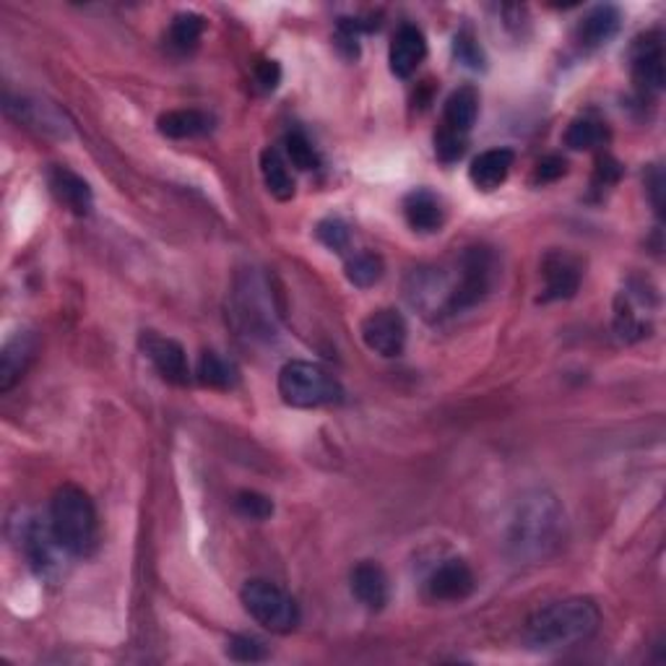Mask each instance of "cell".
I'll list each match as a JSON object with an SVG mask.
<instances>
[{
  "instance_id": "obj_19",
  "label": "cell",
  "mask_w": 666,
  "mask_h": 666,
  "mask_svg": "<svg viewBox=\"0 0 666 666\" xmlns=\"http://www.w3.org/2000/svg\"><path fill=\"white\" fill-rule=\"evenodd\" d=\"M349 583L357 602L372 611L383 609L391 599L389 575H385V570L380 568L378 562H359V566L352 570Z\"/></svg>"
},
{
  "instance_id": "obj_8",
  "label": "cell",
  "mask_w": 666,
  "mask_h": 666,
  "mask_svg": "<svg viewBox=\"0 0 666 666\" xmlns=\"http://www.w3.org/2000/svg\"><path fill=\"white\" fill-rule=\"evenodd\" d=\"M5 110H9L11 118L22 122V126L32 128V131H37L39 135H47V139L63 141L71 135V122H68L66 112L47 99L19 94V97H9Z\"/></svg>"
},
{
  "instance_id": "obj_6",
  "label": "cell",
  "mask_w": 666,
  "mask_h": 666,
  "mask_svg": "<svg viewBox=\"0 0 666 666\" xmlns=\"http://www.w3.org/2000/svg\"><path fill=\"white\" fill-rule=\"evenodd\" d=\"M448 297V312H461L479 305L495 284V258L487 248H468L455 263V278Z\"/></svg>"
},
{
  "instance_id": "obj_10",
  "label": "cell",
  "mask_w": 666,
  "mask_h": 666,
  "mask_svg": "<svg viewBox=\"0 0 666 666\" xmlns=\"http://www.w3.org/2000/svg\"><path fill=\"white\" fill-rule=\"evenodd\" d=\"M633 81L643 94H658L664 90V39L658 32H649L635 39L633 56Z\"/></svg>"
},
{
  "instance_id": "obj_27",
  "label": "cell",
  "mask_w": 666,
  "mask_h": 666,
  "mask_svg": "<svg viewBox=\"0 0 666 666\" xmlns=\"http://www.w3.org/2000/svg\"><path fill=\"white\" fill-rule=\"evenodd\" d=\"M609 131L602 120L594 118H578L568 126L566 131V146L573 152H588V148H599L607 144Z\"/></svg>"
},
{
  "instance_id": "obj_22",
  "label": "cell",
  "mask_w": 666,
  "mask_h": 666,
  "mask_svg": "<svg viewBox=\"0 0 666 666\" xmlns=\"http://www.w3.org/2000/svg\"><path fill=\"white\" fill-rule=\"evenodd\" d=\"M479 115V94L474 86H461L455 90L451 97L445 99V110H443V128L455 135H468V131L474 128Z\"/></svg>"
},
{
  "instance_id": "obj_23",
  "label": "cell",
  "mask_w": 666,
  "mask_h": 666,
  "mask_svg": "<svg viewBox=\"0 0 666 666\" xmlns=\"http://www.w3.org/2000/svg\"><path fill=\"white\" fill-rule=\"evenodd\" d=\"M156 128H159L162 135L167 139L182 141V139H195V135H203L212 131V118L201 110H173L165 112L159 120H156Z\"/></svg>"
},
{
  "instance_id": "obj_2",
  "label": "cell",
  "mask_w": 666,
  "mask_h": 666,
  "mask_svg": "<svg viewBox=\"0 0 666 666\" xmlns=\"http://www.w3.org/2000/svg\"><path fill=\"white\" fill-rule=\"evenodd\" d=\"M602 625V611L588 596H570L528 617L523 641L534 651H568L586 643Z\"/></svg>"
},
{
  "instance_id": "obj_24",
  "label": "cell",
  "mask_w": 666,
  "mask_h": 666,
  "mask_svg": "<svg viewBox=\"0 0 666 666\" xmlns=\"http://www.w3.org/2000/svg\"><path fill=\"white\" fill-rule=\"evenodd\" d=\"M261 173L263 182H266L269 193L278 201H289L295 195V180L287 167V159L276 152V148H266L261 154Z\"/></svg>"
},
{
  "instance_id": "obj_3",
  "label": "cell",
  "mask_w": 666,
  "mask_h": 666,
  "mask_svg": "<svg viewBox=\"0 0 666 666\" xmlns=\"http://www.w3.org/2000/svg\"><path fill=\"white\" fill-rule=\"evenodd\" d=\"M50 528L71 557H90L99 542L97 508L90 495L76 485L56 489L50 500Z\"/></svg>"
},
{
  "instance_id": "obj_32",
  "label": "cell",
  "mask_w": 666,
  "mask_h": 666,
  "mask_svg": "<svg viewBox=\"0 0 666 666\" xmlns=\"http://www.w3.org/2000/svg\"><path fill=\"white\" fill-rule=\"evenodd\" d=\"M227 654L229 658H235V662L253 664V662H263V658L269 656V651L266 643L258 641L253 635H235L233 641L227 643Z\"/></svg>"
},
{
  "instance_id": "obj_18",
  "label": "cell",
  "mask_w": 666,
  "mask_h": 666,
  "mask_svg": "<svg viewBox=\"0 0 666 666\" xmlns=\"http://www.w3.org/2000/svg\"><path fill=\"white\" fill-rule=\"evenodd\" d=\"M620 24H622V13L617 5L609 3L596 5V9H591L586 16H583V22L578 24L575 37L583 50H596V47L609 45L611 39L617 37Z\"/></svg>"
},
{
  "instance_id": "obj_12",
  "label": "cell",
  "mask_w": 666,
  "mask_h": 666,
  "mask_svg": "<svg viewBox=\"0 0 666 666\" xmlns=\"http://www.w3.org/2000/svg\"><path fill=\"white\" fill-rule=\"evenodd\" d=\"M542 276H545V292H542V302L570 300L581 287V266L573 255L555 250L542 263Z\"/></svg>"
},
{
  "instance_id": "obj_1",
  "label": "cell",
  "mask_w": 666,
  "mask_h": 666,
  "mask_svg": "<svg viewBox=\"0 0 666 666\" xmlns=\"http://www.w3.org/2000/svg\"><path fill=\"white\" fill-rule=\"evenodd\" d=\"M566 534V511L547 489H534L515 502L506 528V549L521 566L552 557Z\"/></svg>"
},
{
  "instance_id": "obj_7",
  "label": "cell",
  "mask_w": 666,
  "mask_h": 666,
  "mask_svg": "<svg viewBox=\"0 0 666 666\" xmlns=\"http://www.w3.org/2000/svg\"><path fill=\"white\" fill-rule=\"evenodd\" d=\"M19 542H22L26 560L34 573L39 578H56L63 570V555H68L60 542L52 534L50 521H39L32 519L24 523V528H19Z\"/></svg>"
},
{
  "instance_id": "obj_26",
  "label": "cell",
  "mask_w": 666,
  "mask_h": 666,
  "mask_svg": "<svg viewBox=\"0 0 666 666\" xmlns=\"http://www.w3.org/2000/svg\"><path fill=\"white\" fill-rule=\"evenodd\" d=\"M199 380L203 385H209V389L227 391L235 389L237 380H240V372H237V367L229 362V359L216 355V352H203L199 362Z\"/></svg>"
},
{
  "instance_id": "obj_35",
  "label": "cell",
  "mask_w": 666,
  "mask_h": 666,
  "mask_svg": "<svg viewBox=\"0 0 666 666\" xmlns=\"http://www.w3.org/2000/svg\"><path fill=\"white\" fill-rule=\"evenodd\" d=\"M615 329L620 333L622 338H628V342H633V338L643 336V323L638 321L633 308H630L628 300L617 302V316H615Z\"/></svg>"
},
{
  "instance_id": "obj_25",
  "label": "cell",
  "mask_w": 666,
  "mask_h": 666,
  "mask_svg": "<svg viewBox=\"0 0 666 666\" xmlns=\"http://www.w3.org/2000/svg\"><path fill=\"white\" fill-rule=\"evenodd\" d=\"M203 29H206V22H203V16H199V13H178L173 19V24H169V47L175 52H180V56L193 52L201 43Z\"/></svg>"
},
{
  "instance_id": "obj_37",
  "label": "cell",
  "mask_w": 666,
  "mask_h": 666,
  "mask_svg": "<svg viewBox=\"0 0 666 666\" xmlns=\"http://www.w3.org/2000/svg\"><path fill=\"white\" fill-rule=\"evenodd\" d=\"M645 188H649L651 203H654L656 214L662 216L664 214V199H662V193H664V173H662V167L654 165V167L649 169V175H645Z\"/></svg>"
},
{
  "instance_id": "obj_36",
  "label": "cell",
  "mask_w": 666,
  "mask_h": 666,
  "mask_svg": "<svg viewBox=\"0 0 666 666\" xmlns=\"http://www.w3.org/2000/svg\"><path fill=\"white\" fill-rule=\"evenodd\" d=\"M566 173H568L566 159H560V156H547V159H542L539 165H536L534 182H542V186H545V182L560 180Z\"/></svg>"
},
{
  "instance_id": "obj_38",
  "label": "cell",
  "mask_w": 666,
  "mask_h": 666,
  "mask_svg": "<svg viewBox=\"0 0 666 666\" xmlns=\"http://www.w3.org/2000/svg\"><path fill=\"white\" fill-rule=\"evenodd\" d=\"M255 79L263 90L274 92L278 81H282V68H278L276 60H261V63L255 66Z\"/></svg>"
},
{
  "instance_id": "obj_4",
  "label": "cell",
  "mask_w": 666,
  "mask_h": 666,
  "mask_svg": "<svg viewBox=\"0 0 666 666\" xmlns=\"http://www.w3.org/2000/svg\"><path fill=\"white\" fill-rule=\"evenodd\" d=\"M278 396L295 409H318V406L338 404L344 391L321 365L292 359L278 372Z\"/></svg>"
},
{
  "instance_id": "obj_17",
  "label": "cell",
  "mask_w": 666,
  "mask_h": 666,
  "mask_svg": "<svg viewBox=\"0 0 666 666\" xmlns=\"http://www.w3.org/2000/svg\"><path fill=\"white\" fill-rule=\"evenodd\" d=\"M427 56V43L425 34L417 29L414 24H404L401 29L393 34V43L389 50V63L391 73L399 79H409Z\"/></svg>"
},
{
  "instance_id": "obj_16",
  "label": "cell",
  "mask_w": 666,
  "mask_h": 666,
  "mask_svg": "<svg viewBox=\"0 0 666 666\" xmlns=\"http://www.w3.org/2000/svg\"><path fill=\"white\" fill-rule=\"evenodd\" d=\"M474 581L472 568L464 560H448L440 568L432 570L430 581H427V594L435 602H461L472 596Z\"/></svg>"
},
{
  "instance_id": "obj_14",
  "label": "cell",
  "mask_w": 666,
  "mask_h": 666,
  "mask_svg": "<svg viewBox=\"0 0 666 666\" xmlns=\"http://www.w3.org/2000/svg\"><path fill=\"white\" fill-rule=\"evenodd\" d=\"M37 333L32 331L13 333L3 344V352H0V391H11L24 378V372L29 370L34 357H37Z\"/></svg>"
},
{
  "instance_id": "obj_33",
  "label": "cell",
  "mask_w": 666,
  "mask_h": 666,
  "mask_svg": "<svg viewBox=\"0 0 666 666\" xmlns=\"http://www.w3.org/2000/svg\"><path fill=\"white\" fill-rule=\"evenodd\" d=\"M453 50H455V58H459L461 63L468 66V68H481V66H485V52H481L477 37H474V34L468 32V29L455 34Z\"/></svg>"
},
{
  "instance_id": "obj_20",
  "label": "cell",
  "mask_w": 666,
  "mask_h": 666,
  "mask_svg": "<svg viewBox=\"0 0 666 666\" xmlns=\"http://www.w3.org/2000/svg\"><path fill=\"white\" fill-rule=\"evenodd\" d=\"M513 162L515 154L511 148H489V152H481L477 159L472 162L468 178H472L474 188L481 190V193H492V190H498L502 182L508 180Z\"/></svg>"
},
{
  "instance_id": "obj_30",
  "label": "cell",
  "mask_w": 666,
  "mask_h": 666,
  "mask_svg": "<svg viewBox=\"0 0 666 666\" xmlns=\"http://www.w3.org/2000/svg\"><path fill=\"white\" fill-rule=\"evenodd\" d=\"M235 511L240 513L242 519L266 521L274 515V500L261 492H253V489H242V492H237L235 498Z\"/></svg>"
},
{
  "instance_id": "obj_15",
  "label": "cell",
  "mask_w": 666,
  "mask_h": 666,
  "mask_svg": "<svg viewBox=\"0 0 666 666\" xmlns=\"http://www.w3.org/2000/svg\"><path fill=\"white\" fill-rule=\"evenodd\" d=\"M47 186L50 193L56 195L60 206H66L68 212L76 216H90L94 209V193L92 186L81 175L73 173L68 167H50L47 173Z\"/></svg>"
},
{
  "instance_id": "obj_31",
  "label": "cell",
  "mask_w": 666,
  "mask_h": 666,
  "mask_svg": "<svg viewBox=\"0 0 666 666\" xmlns=\"http://www.w3.org/2000/svg\"><path fill=\"white\" fill-rule=\"evenodd\" d=\"M316 237L329 250H336V253H344V250L349 248V242H352L349 227H346L342 219H336V216H331V219H323L321 224H318Z\"/></svg>"
},
{
  "instance_id": "obj_28",
  "label": "cell",
  "mask_w": 666,
  "mask_h": 666,
  "mask_svg": "<svg viewBox=\"0 0 666 666\" xmlns=\"http://www.w3.org/2000/svg\"><path fill=\"white\" fill-rule=\"evenodd\" d=\"M383 258L376 253H355L346 261V278L359 289L372 287L383 278Z\"/></svg>"
},
{
  "instance_id": "obj_29",
  "label": "cell",
  "mask_w": 666,
  "mask_h": 666,
  "mask_svg": "<svg viewBox=\"0 0 666 666\" xmlns=\"http://www.w3.org/2000/svg\"><path fill=\"white\" fill-rule=\"evenodd\" d=\"M284 154H287L289 165L302 169V173H310V169H316L318 165H321L318 152L312 148V144L305 139L302 133H289L287 139H284Z\"/></svg>"
},
{
  "instance_id": "obj_34",
  "label": "cell",
  "mask_w": 666,
  "mask_h": 666,
  "mask_svg": "<svg viewBox=\"0 0 666 666\" xmlns=\"http://www.w3.org/2000/svg\"><path fill=\"white\" fill-rule=\"evenodd\" d=\"M464 152H466L464 135H455L451 131H445V128H440V131L435 133V154H438L440 162L451 165V162L461 159V154Z\"/></svg>"
},
{
  "instance_id": "obj_11",
  "label": "cell",
  "mask_w": 666,
  "mask_h": 666,
  "mask_svg": "<svg viewBox=\"0 0 666 666\" xmlns=\"http://www.w3.org/2000/svg\"><path fill=\"white\" fill-rule=\"evenodd\" d=\"M141 349H144V355L148 359H152L156 372H159L167 383H175V385L188 383L190 370H188L186 349H182L175 338H165V336H159V333L146 331L144 336H141Z\"/></svg>"
},
{
  "instance_id": "obj_21",
  "label": "cell",
  "mask_w": 666,
  "mask_h": 666,
  "mask_svg": "<svg viewBox=\"0 0 666 666\" xmlns=\"http://www.w3.org/2000/svg\"><path fill=\"white\" fill-rule=\"evenodd\" d=\"M404 216L414 233H438L443 227L445 212L443 203L430 190H412L404 199Z\"/></svg>"
},
{
  "instance_id": "obj_39",
  "label": "cell",
  "mask_w": 666,
  "mask_h": 666,
  "mask_svg": "<svg viewBox=\"0 0 666 666\" xmlns=\"http://www.w3.org/2000/svg\"><path fill=\"white\" fill-rule=\"evenodd\" d=\"M620 165L611 156H604V159H599V165H596V186H611V182H617V178H620Z\"/></svg>"
},
{
  "instance_id": "obj_5",
  "label": "cell",
  "mask_w": 666,
  "mask_h": 666,
  "mask_svg": "<svg viewBox=\"0 0 666 666\" xmlns=\"http://www.w3.org/2000/svg\"><path fill=\"white\" fill-rule=\"evenodd\" d=\"M242 604L248 615L271 633L287 635L300 625V607L287 591H282L271 581H248L242 586Z\"/></svg>"
},
{
  "instance_id": "obj_13",
  "label": "cell",
  "mask_w": 666,
  "mask_h": 666,
  "mask_svg": "<svg viewBox=\"0 0 666 666\" xmlns=\"http://www.w3.org/2000/svg\"><path fill=\"white\" fill-rule=\"evenodd\" d=\"M235 316L242 329L250 331L248 336H274V316L258 278H248V287L235 292Z\"/></svg>"
},
{
  "instance_id": "obj_9",
  "label": "cell",
  "mask_w": 666,
  "mask_h": 666,
  "mask_svg": "<svg viewBox=\"0 0 666 666\" xmlns=\"http://www.w3.org/2000/svg\"><path fill=\"white\" fill-rule=\"evenodd\" d=\"M362 342L380 357H399L406 346V321L399 310L383 308L362 321Z\"/></svg>"
}]
</instances>
